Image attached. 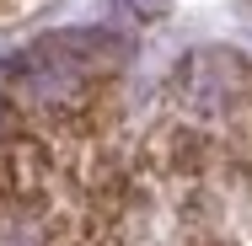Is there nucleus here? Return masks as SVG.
Wrapping results in <instances>:
<instances>
[{"label": "nucleus", "mask_w": 252, "mask_h": 246, "mask_svg": "<svg viewBox=\"0 0 252 246\" xmlns=\"http://www.w3.org/2000/svg\"><path fill=\"white\" fill-rule=\"evenodd\" d=\"M129 5H134V11L145 16V22H151V16H161V11H166V0H129Z\"/></svg>", "instance_id": "obj_1"}, {"label": "nucleus", "mask_w": 252, "mask_h": 246, "mask_svg": "<svg viewBox=\"0 0 252 246\" xmlns=\"http://www.w3.org/2000/svg\"><path fill=\"white\" fill-rule=\"evenodd\" d=\"M11 5H16V0H0V11H11Z\"/></svg>", "instance_id": "obj_2"}]
</instances>
